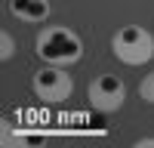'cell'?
Listing matches in <instances>:
<instances>
[{
	"mask_svg": "<svg viewBox=\"0 0 154 148\" xmlns=\"http://www.w3.org/2000/svg\"><path fill=\"white\" fill-rule=\"evenodd\" d=\"M111 49L123 65H145L154 59V34L142 25H123L111 37Z\"/></svg>",
	"mask_w": 154,
	"mask_h": 148,
	"instance_id": "obj_2",
	"label": "cell"
},
{
	"mask_svg": "<svg viewBox=\"0 0 154 148\" xmlns=\"http://www.w3.org/2000/svg\"><path fill=\"white\" fill-rule=\"evenodd\" d=\"M0 46H3V49H0V59H3V62H9L12 56H16V40H12V34H9V31L0 34Z\"/></svg>",
	"mask_w": 154,
	"mask_h": 148,
	"instance_id": "obj_6",
	"label": "cell"
},
{
	"mask_svg": "<svg viewBox=\"0 0 154 148\" xmlns=\"http://www.w3.org/2000/svg\"><path fill=\"white\" fill-rule=\"evenodd\" d=\"M9 12L19 22L28 25H40L49 16V0H9Z\"/></svg>",
	"mask_w": 154,
	"mask_h": 148,
	"instance_id": "obj_5",
	"label": "cell"
},
{
	"mask_svg": "<svg viewBox=\"0 0 154 148\" xmlns=\"http://www.w3.org/2000/svg\"><path fill=\"white\" fill-rule=\"evenodd\" d=\"M34 49L40 56L43 65H74L77 59L83 56V43L77 31L65 28V25H49L37 34Z\"/></svg>",
	"mask_w": 154,
	"mask_h": 148,
	"instance_id": "obj_1",
	"label": "cell"
},
{
	"mask_svg": "<svg viewBox=\"0 0 154 148\" xmlns=\"http://www.w3.org/2000/svg\"><path fill=\"white\" fill-rule=\"evenodd\" d=\"M148 145H154V139H136V148H148Z\"/></svg>",
	"mask_w": 154,
	"mask_h": 148,
	"instance_id": "obj_8",
	"label": "cell"
},
{
	"mask_svg": "<svg viewBox=\"0 0 154 148\" xmlns=\"http://www.w3.org/2000/svg\"><path fill=\"white\" fill-rule=\"evenodd\" d=\"M31 86H34L37 99L53 102V105L71 99V93H74V80H71V74L65 71V65H43L40 71H34Z\"/></svg>",
	"mask_w": 154,
	"mask_h": 148,
	"instance_id": "obj_3",
	"label": "cell"
},
{
	"mask_svg": "<svg viewBox=\"0 0 154 148\" xmlns=\"http://www.w3.org/2000/svg\"><path fill=\"white\" fill-rule=\"evenodd\" d=\"M89 105H93L96 111H102V114H111V111H117L123 105V99H126V86L123 80L117 77V74H99V77L89 83Z\"/></svg>",
	"mask_w": 154,
	"mask_h": 148,
	"instance_id": "obj_4",
	"label": "cell"
},
{
	"mask_svg": "<svg viewBox=\"0 0 154 148\" xmlns=\"http://www.w3.org/2000/svg\"><path fill=\"white\" fill-rule=\"evenodd\" d=\"M139 96H142L145 102H151V105H154V71L142 77V83H139Z\"/></svg>",
	"mask_w": 154,
	"mask_h": 148,
	"instance_id": "obj_7",
	"label": "cell"
}]
</instances>
